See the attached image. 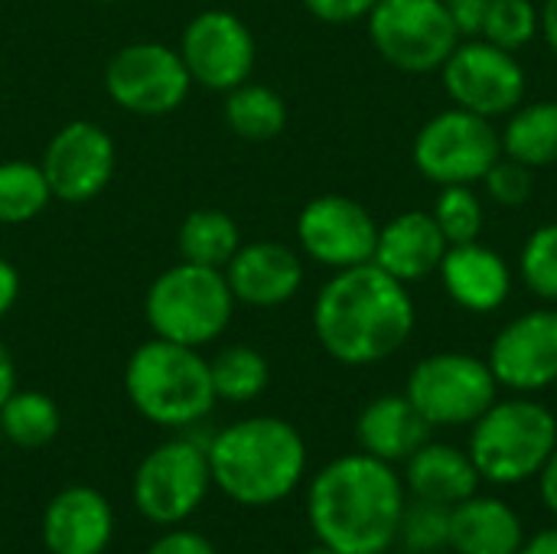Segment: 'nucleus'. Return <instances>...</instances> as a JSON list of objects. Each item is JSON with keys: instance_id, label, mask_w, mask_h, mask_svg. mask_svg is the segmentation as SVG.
Instances as JSON below:
<instances>
[{"instance_id": "nucleus-1", "label": "nucleus", "mask_w": 557, "mask_h": 554, "mask_svg": "<svg viewBox=\"0 0 557 554\" xmlns=\"http://www.w3.org/2000/svg\"><path fill=\"white\" fill-rule=\"evenodd\" d=\"M414 300L408 284L375 261L333 271L313 300L317 343L343 366H375L395 356L414 333Z\"/></svg>"}, {"instance_id": "nucleus-2", "label": "nucleus", "mask_w": 557, "mask_h": 554, "mask_svg": "<svg viewBox=\"0 0 557 554\" xmlns=\"http://www.w3.org/2000/svg\"><path fill=\"white\" fill-rule=\"evenodd\" d=\"M405 480L395 464L366 451L330 460L310 483L307 519L313 535L343 554H385L398 542Z\"/></svg>"}, {"instance_id": "nucleus-3", "label": "nucleus", "mask_w": 557, "mask_h": 554, "mask_svg": "<svg viewBox=\"0 0 557 554\" xmlns=\"http://www.w3.org/2000/svg\"><path fill=\"white\" fill-rule=\"evenodd\" d=\"M212 487L238 506H274L287 500L307 473L300 431L274 415L242 418L206 444Z\"/></svg>"}, {"instance_id": "nucleus-4", "label": "nucleus", "mask_w": 557, "mask_h": 554, "mask_svg": "<svg viewBox=\"0 0 557 554\" xmlns=\"http://www.w3.org/2000/svg\"><path fill=\"white\" fill-rule=\"evenodd\" d=\"M124 392L140 418L157 428H193L215 408L209 359L183 343L147 340L124 366Z\"/></svg>"}, {"instance_id": "nucleus-5", "label": "nucleus", "mask_w": 557, "mask_h": 554, "mask_svg": "<svg viewBox=\"0 0 557 554\" xmlns=\"http://www.w3.org/2000/svg\"><path fill=\"white\" fill-rule=\"evenodd\" d=\"M470 460L486 483L516 487L542 473L557 447V418L535 398L493 402L473 424Z\"/></svg>"}, {"instance_id": "nucleus-6", "label": "nucleus", "mask_w": 557, "mask_h": 554, "mask_svg": "<svg viewBox=\"0 0 557 554\" xmlns=\"http://www.w3.org/2000/svg\"><path fill=\"white\" fill-rule=\"evenodd\" d=\"M144 317L153 336L202 349L228 330L235 294L222 268L180 261L147 287Z\"/></svg>"}, {"instance_id": "nucleus-7", "label": "nucleus", "mask_w": 557, "mask_h": 554, "mask_svg": "<svg viewBox=\"0 0 557 554\" xmlns=\"http://www.w3.org/2000/svg\"><path fill=\"white\" fill-rule=\"evenodd\" d=\"M366 29L375 52L408 75L441 72L463 39L444 0H379L366 16Z\"/></svg>"}, {"instance_id": "nucleus-8", "label": "nucleus", "mask_w": 557, "mask_h": 554, "mask_svg": "<svg viewBox=\"0 0 557 554\" xmlns=\"http://www.w3.org/2000/svg\"><path fill=\"white\" fill-rule=\"evenodd\" d=\"M411 157L418 173L434 186H473L503 157V137L490 118L454 104L421 124Z\"/></svg>"}, {"instance_id": "nucleus-9", "label": "nucleus", "mask_w": 557, "mask_h": 554, "mask_svg": "<svg viewBox=\"0 0 557 554\" xmlns=\"http://www.w3.org/2000/svg\"><path fill=\"white\" fill-rule=\"evenodd\" d=\"M212 487L206 444L196 438H173L157 444L134 470L137 513L163 529L183 526Z\"/></svg>"}, {"instance_id": "nucleus-10", "label": "nucleus", "mask_w": 557, "mask_h": 554, "mask_svg": "<svg viewBox=\"0 0 557 554\" xmlns=\"http://www.w3.org/2000/svg\"><path fill=\"white\" fill-rule=\"evenodd\" d=\"M405 395L431 428H463L496 402L499 382L480 356L434 353L411 369Z\"/></svg>"}, {"instance_id": "nucleus-11", "label": "nucleus", "mask_w": 557, "mask_h": 554, "mask_svg": "<svg viewBox=\"0 0 557 554\" xmlns=\"http://www.w3.org/2000/svg\"><path fill=\"white\" fill-rule=\"evenodd\" d=\"M447 98L480 118H506L525 101V69L516 52L493 46L483 36L460 39L441 65Z\"/></svg>"}, {"instance_id": "nucleus-12", "label": "nucleus", "mask_w": 557, "mask_h": 554, "mask_svg": "<svg viewBox=\"0 0 557 554\" xmlns=\"http://www.w3.org/2000/svg\"><path fill=\"white\" fill-rule=\"evenodd\" d=\"M193 78L183 65L180 49L163 42H131L121 46L104 65L108 98L140 118H163L183 108Z\"/></svg>"}, {"instance_id": "nucleus-13", "label": "nucleus", "mask_w": 557, "mask_h": 554, "mask_svg": "<svg viewBox=\"0 0 557 554\" xmlns=\"http://www.w3.org/2000/svg\"><path fill=\"white\" fill-rule=\"evenodd\" d=\"M180 56L193 85L209 91H232L251 78L258 46L242 16L228 10H202L186 23Z\"/></svg>"}, {"instance_id": "nucleus-14", "label": "nucleus", "mask_w": 557, "mask_h": 554, "mask_svg": "<svg viewBox=\"0 0 557 554\" xmlns=\"http://www.w3.org/2000/svg\"><path fill=\"white\" fill-rule=\"evenodd\" d=\"M297 242L304 255L330 271L369 264L379 242V222L352 196L323 193L297 216Z\"/></svg>"}, {"instance_id": "nucleus-15", "label": "nucleus", "mask_w": 557, "mask_h": 554, "mask_svg": "<svg viewBox=\"0 0 557 554\" xmlns=\"http://www.w3.org/2000/svg\"><path fill=\"white\" fill-rule=\"evenodd\" d=\"M39 167L46 173L52 199L88 202L111 183L117 167V147L101 124L69 121L49 137Z\"/></svg>"}, {"instance_id": "nucleus-16", "label": "nucleus", "mask_w": 557, "mask_h": 554, "mask_svg": "<svg viewBox=\"0 0 557 554\" xmlns=\"http://www.w3.org/2000/svg\"><path fill=\"white\" fill-rule=\"evenodd\" d=\"M496 382L519 395L545 392L557 382V310L539 307L509 320L486 356Z\"/></svg>"}, {"instance_id": "nucleus-17", "label": "nucleus", "mask_w": 557, "mask_h": 554, "mask_svg": "<svg viewBox=\"0 0 557 554\" xmlns=\"http://www.w3.org/2000/svg\"><path fill=\"white\" fill-rule=\"evenodd\" d=\"M235 294V304L248 307H281L304 287V261L284 242H242L232 261L222 268Z\"/></svg>"}, {"instance_id": "nucleus-18", "label": "nucleus", "mask_w": 557, "mask_h": 554, "mask_svg": "<svg viewBox=\"0 0 557 554\" xmlns=\"http://www.w3.org/2000/svg\"><path fill=\"white\" fill-rule=\"evenodd\" d=\"M114 535V509L95 487L59 490L42 513L49 554H104Z\"/></svg>"}, {"instance_id": "nucleus-19", "label": "nucleus", "mask_w": 557, "mask_h": 554, "mask_svg": "<svg viewBox=\"0 0 557 554\" xmlns=\"http://www.w3.org/2000/svg\"><path fill=\"white\" fill-rule=\"evenodd\" d=\"M437 274L447 297L467 313H493L512 294L509 261L483 242L450 245Z\"/></svg>"}, {"instance_id": "nucleus-20", "label": "nucleus", "mask_w": 557, "mask_h": 554, "mask_svg": "<svg viewBox=\"0 0 557 554\" xmlns=\"http://www.w3.org/2000/svg\"><path fill=\"white\" fill-rule=\"evenodd\" d=\"M447 238L441 235L437 222L424 209H408L388 219L379 229L375 255L372 261L392 274L401 284H418L431 274H437L444 255H447Z\"/></svg>"}, {"instance_id": "nucleus-21", "label": "nucleus", "mask_w": 557, "mask_h": 554, "mask_svg": "<svg viewBox=\"0 0 557 554\" xmlns=\"http://www.w3.org/2000/svg\"><path fill=\"white\" fill-rule=\"evenodd\" d=\"M431 424L411 405L408 395H379L356 421L359 447L385 464H405L418 447L431 441Z\"/></svg>"}, {"instance_id": "nucleus-22", "label": "nucleus", "mask_w": 557, "mask_h": 554, "mask_svg": "<svg viewBox=\"0 0 557 554\" xmlns=\"http://www.w3.org/2000/svg\"><path fill=\"white\" fill-rule=\"evenodd\" d=\"M525 526L519 513L496 496H470L450 509V545L457 554H519Z\"/></svg>"}, {"instance_id": "nucleus-23", "label": "nucleus", "mask_w": 557, "mask_h": 554, "mask_svg": "<svg viewBox=\"0 0 557 554\" xmlns=\"http://www.w3.org/2000/svg\"><path fill=\"white\" fill-rule=\"evenodd\" d=\"M483 477L467 451L454 444L428 441L405 460V487L414 500L457 506L470 496H476Z\"/></svg>"}, {"instance_id": "nucleus-24", "label": "nucleus", "mask_w": 557, "mask_h": 554, "mask_svg": "<svg viewBox=\"0 0 557 554\" xmlns=\"http://www.w3.org/2000/svg\"><path fill=\"white\" fill-rule=\"evenodd\" d=\"M506 127L499 131L503 137V153L532 167V170H548L557 163V101H522L512 114H506Z\"/></svg>"}, {"instance_id": "nucleus-25", "label": "nucleus", "mask_w": 557, "mask_h": 554, "mask_svg": "<svg viewBox=\"0 0 557 554\" xmlns=\"http://www.w3.org/2000/svg\"><path fill=\"white\" fill-rule=\"evenodd\" d=\"M176 248L189 264L225 268L242 248V229L225 209H193L176 232Z\"/></svg>"}, {"instance_id": "nucleus-26", "label": "nucleus", "mask_w": 557, "mask_h": 554, "mask_svg": "<svg viewBox=\"0 0 557 554\" xmlns=\"http://www.w3.org/2000/svg\"><path fill=\"white\" fill-rule=\"evenodd\" d=\"M225 95V124L235 137L264 144L287 127V101L274 88L248 78Z\"/></svg>"}, {"instance_id": "nucleus-27", "label": "nucleus", "mask_w": 557, "mask_h": 554, "mask_svg": "<svg viewBox=\"0 0 557 554\" xmlns=\"http://www.w3.org/2000/svg\"><path fill=\"white\" fill-rule=\"evenodd\" d=\"M62 428L59 405L36 389H16L3 405H0V434L23 447V451H39L55 441Z\"/></svg>"}, {"instance_id": "nucleus-28", "label": "nucleus", "mask_w": 557, "mask_h": 554, "mask_svg": "<svg viewBox=\"0 0 557 554\" xmlns=\"http://www.w3.org/2000/svg\"><path fill=\"white\" fill-rule=\"evenodd\" d=\"M212 389L219 402H232V405H245L255 402L268 382H271V366L268 359L251 349V346H225L212 362Z\"/></svg>"}, {"instance_id": "nucleus-29", "label": "nucleus", "mask_w": 557, "mask_h": 554, "mask_svg": "<svg viewBox=\"0 0 557 554\" xmlns=\"http://www.w3.org/2000/svg\"><path fill=\"white\" fill-rule=\"evenodd\" d=\"M52 189L39 163L3 160L0 163V225H23L46 212Z\"/></svg>"}, {"instance_id": "nucleus-30", "label": "nucleus", "mask_w": 557, "mask_h": 554, "mask_svg": "<svg viewBox=\"0 0 557 554\" xmlns=\"http://www.w3.org/2000/svg\"><path fill=\"white\" fill-rule=\"evenodd\" d=\"M431 216H434L441 235L447 238V245L480 242V235L486 229V209L473 186H441Z\"/></svg>"}, {"instance_id": "nucleus-31", "label": "nucleus", "mask_w": 557, "mask_h": 554, "mask_svg": "<svg viewBox=\"0 0 557 554\" xmlns=\"http://www.w3.org/2000/svg\"><path fill=\"white\" fill-rule=\"evenodd\" d=\"M542 33L539 7L532 0H490L486 20H483V39L493 46H503L509 52L525 49Z\"/></svg>"}, {"instance_id": "nucleus-32", "label": "nucleus", "mask_w": 557, "mask_h": 554, "mask_svg": "<svg viewBox=\"0 0 557 554\" xmlns=\"http://www.w3.org/2000/svg\"><path fill=\"white\" fill-rule=\"evenodd\" d=\"M522 284L545 304H557V222L539 225L519 251Z\"/></svg>"}, {"instance_id": "nucleus-33", "label": "nucleus", "mask_w": 557, "mask_h": 554, "mask_svg": "<svg viewBox=\"0 0 557 554\" xmlns=\"http://www.w3.org/2000/svg\"><path fill=\"white\" fill-rule=\"evenodd\" d=\"M450 509L454 506H441V503H428V500L405 503L401 526H398V539L405 542V549L411 554H434L447 549L450 545Z\"/></svg>"}, {"instance_id": "nucleus-34", "label": "nucleus", "mask_w": 557, "mask_h": 554, "mask_svg": "<svg viewBox=\"0 0 557 554\" xmlns=\"http://www.w3.org/2000/svg\"><path fill=\"white\" fill-rule=\"evenodd\" d=\"M483 186H486V196L496 202V206H506V209H519L532 199L535 193V170L512 160V157H499L490 173L483 176Z\"/></svg>"}, {"instance_id": "nucleus-35", "label": "nucleus", "mask_w": 557, "mask_h": 554, "mask_svg": "<svg viewBox=\"0 0 557 554\" xmlns=\"http://www.w3.org/2000/svg\"><path fill=\"white\" fill-rule=\"evenodd\" d=\"M317 20L323 23H356V20H366L372 13V7L379 0H300Z\"/></svg>"}, {"instance_id": "nucleus-36", "label": "nucleus", "mask_w": 557, "mask_h": 554, "mask_svg": "<svg viewBox=\"0 0 557 554\" xmlns=\"http://www.w3.org/2000/svg\"><path fill=\"white\" fill-rule=\"evenodd\" d=\"M147 554H219L215 552V545L206 539V535H199V532H193V529H180V526H173L166 535H160Z\"/></svg>"}, {"instance_id": "nucleus-37", "label": "nucleus", "mask_w": 557, "mask_h": 554, "mask_svg": "<svg viewBox=\"0 0 557 554\" xmlns=\"http://www.w3.org/2000/svg\"><path fill=\"white\" fill-rule=\"evenodd\" d=\"M454 26L460 29L463 39H473L483 33V20H486V10H490V0H444Z\"/></svg>"}, {"instance_id": "nucleus-38", "label": "nucleus", "mask_w": 557, "mask_h": 554, "mask_svg": "<svg viewBox=\"0 0 557 554\" xmlns=\"http://www.w3.org/2000/svg\"><path fill=\"white\" fill-rule=\"evenodd\" d=\"M20 297V271L13 268V261L0 258V320L16 307Z\"/></svg>"}, {"instance_id": "nucleus-39", "label": "nucleus", "mask_w": 557, "mask_h": 554, "mask_svg": "<svg viewBox=\"0 0 557 554\" xmlns=\"http://www.w3.org/2000/svg\"><path fill=\"white\" fill-rule=\"evenodd\" d=\"M539 490H542V503L548 506V513L557 516V447L539 473Z\"/></svg>"}, {"instance_id": "nucleus-40", "label": "nucleus", "mask_w": 557, "mask_h": 554, "mask_svg": "<svg viewBox=\"0 0 557 554\" xmlns=\"http://www.w3.org/2000/svg\"><path fill=\"white\" fill-rule=\"evenodd\" d=\"M539 20H542V39L548 42V49L557 56V0H542Z\"/></svg>"}, {"instance_id": "nucleus-41", "label": "nucleus", "mask_w": 557, "mask_h": 554, "mask_svg": "<svg viewBox=\"0 0 557 554\" xmlns=\"http://www.w3.org/2000/svg\"><path fill=\"white\" fill-rule=\"evenodd\" d=\"M16 392V366H13V356L10 349L0 343V405Z\"/></svg>"}, {"instance_id": "nucleus-42", "label": "nucleus", "mask_w": 557, "mask_h": 554, "mask_svg": "<svg viewBox=\"0 0 557 554\" xmlns=\"http://www.w3.org/2000/svg\"><path fill=\"white\" fill-rule=\"evenodd\" d=\"M519 554H557V526L555 529H542L539 535L525 539Z\"/></svg>"}, {"instance_id": "nucleus-43", "label": "nucleus", "mask_w": 557, "mask_h": 554, "mask_svg": "<svg viewBox=\"0 0 557 554\" xmlns=\"http://www.w3.org/2000/svg\"><path fill=\"white\" fill-rule=\"evenodd\" d=\"M304 554H343V552H336V549H330V545H317V549H310V552H304Z\"/></svg>"}, {"instance_id": "nucleus-44", "label": "nucleus", "mask_w": 557, "mask_h": 554, "mask_svg": "<svg viewBox=\"0 0 557 554\" xmlns=\"http://www.w3.org/2000/svg\"><path fill=\"white\" fill-rule=\"evenodd\" d=\"M98 3H117V0H98Z\"/></svg>"}]
</instances>
